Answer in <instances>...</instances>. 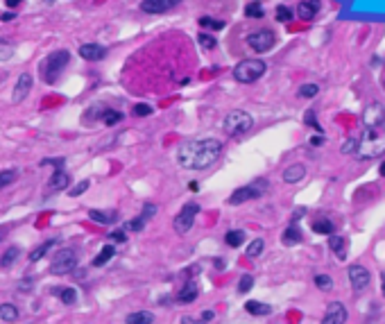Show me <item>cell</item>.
I'll list each match as a JSON object with an SVG mask.
<instances>
[{"mask_svg": "<svg viewBox=\"0 0 385 324\" xmlns=\"http://www.w3.org/2000/svg\"><path fill=\"white\" fill-rule=\"evenodd\" d=\"M333 222L331 220H315L313 222V232L315 234H324V236H329V234H333Z\"/></svg>", "mask_w": 385, "mask_h": 324, "instance_id": "33", "label": "cell"}, {"mask_svg": "<svg viewBox=\"0 0 385 324\" xmlns=\"http://www.w3.org/2000/svg\"><path fill=\"white\" fill-rule=\"evenodd\" d=\"M224 240L229 247H240V245L245 243V232H242V229H231V232L224 234Z\"/></svg>", "mask_w": 385, "mask_h": 324, "instance_id": "26", "label": "cell"}, {"mask_svg": "<svg viewBox=\"0 0 385 324\" xmlns=\"http://www.w3.org/2000/svg\"><path fill=\"white\" fill-rule=\"evenodd\" d=\"M20 3H23V0H5V5H7V7H12V9L20 7Z\"/></svg>", "mask_w": 385, "mask_h": 324, "instance_id": "50", "label": "cell"}, {"mask_svg": "<svg viewBox=\"0 0 385 324\" xmlns=\"http://www.w3.org/2000/svg\"><path fill=\"white\" fill-rule=\"evenodd\" d=\"M252 286H254V276H252V274H242L240 281H238V292H240V295H245V292L252 290Z\"/></svg>", "mask_w": 385, "mask_h": 324, "instance_id": "38", "label": "cell"}, {"mask_svg": "<svg viewBox=\"0 0 385 324\" xmlns=\"http://www.w3.org/2000/svg\"><path fill=\"white\" fill-rule=\"evenodd\" d=\"M131 113H134V116H139V118H145V116H150V113H152V107H150V104H145V102H139V104H134V107H131Z\"/></svg>", "mask_w": 385, "mask_h": 324, "instance_id": "41", "label": "cell"}, {"mask_svg": "<svg viewBox=\"0 0 385 324\" xmlns=\"http://www.w3.org/2000/svg\"><path fill=\"white\" fill-rule=\"evenodd\" d=\"M222 154V143L218 138L186 141L177 150V164L188 170H204L213 166Z\"/></svg>", "mask_w": 385, "mask_h": 324, "instance_id": "1", "label": "cell"}, {"mask_svg": "<svg viewBox=\"0 0 385 324\" xmlns=\"http://www.w3.org/2000/svg\"><path fill=\"white\" fill-rule=\"evenodd\" d=\"M30 88H32V75H30V73H23V75L16 80V84H14L12 102H23L25 98H28Z\"/></svg>", "mask_w": 385, "mask_h": 324, "instance_id": "13", "label": "cell"}, {"mask_svg": "<svg viewBox=\"0 0 385 324\" xmlns=\"http://www.w3.org/2000/svg\"><path fill=\"white\" fill-rule=\"evenodd\" d=\"M202 320H204V322H211V320H213V311H204Z\"/></svg>", "mask_w": 385, "mask_h": 324, "instance_id": "53", "label": "cell"}, {"mask_svg": "<svg viewBox=\"0 0 385 324\" xmlns=\"http://www.w3.org/2000/svg\"><path fill=\"white\" fill-rule=\"evenodd\" d=\"M52 245H55V238H50V240H46L43 245H41V247H36L32 254H30V263H36V261L39 259H43L46 254H48V249L52 247Z\"/></svg>", "mask_w": 385, "mask_h": 324, "instance_id": "31", "label": "cell"}, {"mask_svg": "<svg viewBox=\"0 0 385 324\" xmlns=\"http://www.w3.org/2000/svg\"><path fill=\"white\" fill-rule=\"evenodd\" d=\"M109 240H114V243H125V240H127V234H125L123 229H116V232L109 234Z\"/></svg>", "mask_w": 385, "mask_h": 324, "instance_id": "48", "label": "cell"}, {"mask_svg": "<svg viewBox=\"0 0 385 324\" xmlns=\"http://www.w3.org/2000/svg\"><path fill=\"white\" fill-rule=\"evenodd\" d=\"M197 41H199V45H202L204 50H213L215 45V36H211V34H207V32H199V36H197Z\"/></svg>", "mask_w": 385, "mask_h": 324, "instance_id": "39", "label": "cell"}, {"mask_svg": "<svg viewBox=\"0 0 385 324\" xmlns=\"http://www.w3.org/2000/svg\"><path fill=\"white\" fill-rule=\"evenodd\" d=\"M20 256V249L18 247H9L7 252L3 254V259H0V268H5V270H9L14 263H16V259Z\"/></svg>", "mask_w": 385, "mask_h": 324, "instance_id": "27", "label": "cell"}, {"mask_svg": "<svg viewBox=\"0 0 385 324\" xmlns=\"http://www.w3.org/2000/svg\"><path fill=\"white\" fill-rule=\"evenodd\" d=\"M154 213H156V206H154V204H147V206L143 209V218H145V220H147V218H152Z\"/></svg>", "mask_w": 385, "mask_h": 324, "instance_id": "49", "label": "cell"}, {"mask_svg": "<svg viewBox=\"0 0 385 324\" xmlns=\"http://www.w3.org/2000/svg\"><path fill=\"white\" fill-rule=\"evenodd\" d=\"M347 274H349V284H351V288L356 292H363L369 284H372V274H369V270L365 268V265H360V263L349 265Z\"/></svg>", "mask_w": 385, "mask_h": 324, "instance_id": "10", "label": "cell"}, {"mask_svg": "<svg viewBox=\"0 0 385 324\" xmlns=\"http://www.w3.org/2000/svg\"><path fill=\"white\" fill-rule=\"evenodd\" d=\"M302 216H306V209H297L292 216V222H297V218H302Z\"/></svg>", "mask_w": 385, "mask_h": 324, "instance_id": "52", "label": "cell"}, {"mask_svg": "<svg viewBox=\"0 0 385 324\" xmlns=\"http://www.w3.org/2000/svg\"><path fill=\"white\" fill-rule=\"evenodd\" d=\"M322 143H324L322 134H320V136H313V138H310V145H313V148H318V145H322Z\"/></svg>", "mask_w": 385, "mask_h": 324, "instance_id": "51", "label": "cell"}, {"mask_svg": "<svg viewBox=\"0 0 385 324\" xmlns=\"http://www.w3.org/2000/svg\"><path fill=\"white\" fill-rule=\"evenodd\" d=\"M68 59H71V52H68V50L52 52V55H48L39 64V77L46 82V84H55L57 77L61 75V71L68 66Z\"/></svg>", "mask_w": 385, "mask_h": 324, "instance_id": "3", "label": "cell"}, {"mask_svg": "<svg viewBox=\"0 0 385 324\" xmlns=\"http://www.w3.org/2000/svg\"><path fill=\"white\" fill-rule=\"evenodd\" d=\"M75 268H77V254H75V249H71V247L59 249L50 261V272L52 274H68Z\"/></svg>", "mask_w": 385, "mask_h": 324, "instance_id": "6", "label": "cell"}, {"mask_svg": "<svg viewBox=\"0 0 385 324\" xmlns=\"http://www.w3.org/2000/svg\"><path fill=\"white\" fill-rule=\"evenodd\" d=\"M320 93V86L318 84H304L299 86V98H315Z\"/></svg>", "mask_w": 385, "mask_h": 324, "instance_id": "42", "label": "cell"}, {"mask_svg": "<svg viewBox=\"0 0 385 324\" xmlns=\"http://www.w3.org/2000/svg\"><path fill=\"white\" fill-rule=\"evenodd\" d=\"M265 71H267V66L263 59H242L234 68V77H236V82H240V84H252V82H256L258 77L265 75Z\"/></svg>", "mask_w": 385, "mask_h": 324, "instance_id": "4", "label": "cell"}, {"mask_svg": "<svg viewBox=\"0 0 385 324\" xmlns=\"http://www.w3.org/2000/svg\"><path fill=\"white\" fill-rule=\"evenodd\" d=\"M320 7H322L320 0H302L299 7H297V16L302 20H313L315 16H318Z\"/></svg>", "mask_w": 385, "mask_h": 324, "instance_id": "16", "label": "cell"}, {"mask_svg": "<svg viewBox=\"0 0 385 324\" xmlns=\"http://www.w3.org/2000/svg\"><path fill=\"white\" fill-rule=\"evenodd\" d=\"M16 179H18V172H16V170H5V172H0V191H3L5 186L14 184Z\"/></svg>", "mask_w": 385, "mask_h": 324, "instance_id": "35", "label": "cell"}, {"mask_svg": "<svg viewBox=\"0 0 385 324\" xmlns=\"http://www.w3.org/2000/svg\"><path fill=\"white\" fill-rule=\"evenodd\" d=\"M322 322L324 324H345L347 322V308L342 302H331L329 306H326V313L324 317H322Z\"/></svg>", "mask_w": 385, "mask_h": 324, "instance_id": "12", "label": "cell"}, {"mask_svg": "<svg viewBox=\"0 0 385 324\" xmlns=\"http://www.w3.org/2000/svg\"><path fill=\"white\" fill-rule=\"evenodd\" d=\"M143 224H145V218L139 216V218H134L131 222H127V229H129V232H141V229H143Z\"/></svg>", "mask_w": 385, "mask_h": 324, "instance_id": "46", "label": "cell"}, {"mask_svg": "<svg viewBox=\"0 0 385 324\" xmlns=\"http://www.w3.org/2000/svg\"><path fill=\"white\" fill-rule=\"evenodd\" d=\"M263 247H265V240H263V238L252 240V243L247 245V259H256V256H261Z\"/></svg>", "mask_w": 385, "mask_h": 324, "instance_id": "32", "label": "cell"}, {"mask_svg": "<svg viewBox=\"0 0 385 324\" xmlns=\"http://www.w3.org/2000/svg\"><path fill=\"white\" fill-rule=\"evenodd\" d=\"M363 123H365V127H369V129L383 127L385 125V107L381 102L367 104L365 111H363Z\"/></svg>", "mask_w": 385, "mask_h": 324, "instance_id": "11", "label": "cell"}, {"mask_svg": "<svg viewBox=\"0 0 385 324\" xmlns=\"http://www.w3.org/2000/svg\"><path fill=\"white\" fill-rule=\"evenodd\" d=\"M304 177H306V168L302 164H292L283 170V181H286V184H297V181H302Z\"/></svg>", "mask_w": 385, "mask_h": 324, "instance_id": "19", "label": "cell"}, {"mask_svg": "<svg viewBox=\"0 0 385 324\" xmlns=\"http://www.w3.org/2000/svg\"><path fill=\"white\" fill-rule=\"evenodd\" d=\"M104 55H107V48L100 43H84L80 45V57L86 61H100L104 59Z\"/></svg>", "mask_w": 385, "mask_h": 324, "instance_id": "15", "label": "cell"}, {"mask_svg": "<svg viewBox=\"0 0 385 324\" xmlns=\"http://www.w3.org/2000/svg\"><path fill=\"white\" fill-rule=\"evenodd\" d=\"M18 317V308L14 304H3L0 306V320L3 322H14Z\"/></svg>", "mask_w": 385, "mask_h": 324, "instance_id": "29", "label": "cell"}, {"mask_svg": "<svg viewBox=\"0 0 385 324\" xmlns=\"http://www.w3.org/2000/svg\"><path fill=\"white\" fill-rule=\"evenodd\" d=\"M0 18H3V20H12V18H14V14H3Z\"/></svg>", "mask_w": 385, "mask_h": 324, "instance_id": "54", "label": "cell"}, {"mask_svg": "<svg viewBox=\"0 0 385 324\" xmlns=\"http://www.w3.org/2000/svg\"><path fill=\"white\" fill-rule=\"evenodd\" d=\"M114 254H116V249H114V245L109 243V245H104L102 249H100V254L93 259V265L96 268H102L104 263H109V259H114Z\"/></svg>", "mask_w": 385, "mask_h": 324, "instance_id": "25", "label": "cell"}, {"mask_svg": "<svg viewBox=\"0 0 385 324\" xmlns=\"http://www.w3.org/2000/svg\"><path fill=\"white\" fill-rule=\"evenodd\" d=\"M356 145H358L356 138H347L345 143H342V154H353L356 152Z\"/></svg>", "mask_w": 385, "mask_h": 324, "instance_id": "45", "label": "cell"}, {"mask_svg": "<svg viewBox=\"0 0 385 324\" xmlns=\"http://www.w3.org/2000/svg\"><path fill=\"white\" fill-rule=\"evenodd\" d=\"M378 172H381V177H385V161L381 164V168H378Z\"/></svg>", "mask_w": 385, "mask_h": 324, "instance_id": "55", "label": "cell"}, {"mask_svg": "<svg viewBox=\"0 0 385 324\" xmlns=\"http://www.w3.org/2000/svg\"><path fill=\"white\" fill-rule=\"evenodd\" d=\"M252 125H254V118L247 111H231V113H227L222 127L229 136H245L252 129Z\"/></svg>", "mask_w": 385, "mask_h": 324, "instance_id": "5", "label": "cell"}, {"mask_svg": "<svg viewBox=\"0 0 385 324\" xmlns=\"http://www.w3.org/2000/svg\"><path fill=\"white\" fill-rule=\"evenodd\" d=\"M306 125H313L315 132H320V134L324 132V129H322V125L315 120V111H306Z\"/></svg>", "mask_w": 385, "mask_h": 324, "instance_id": "47", "label": "cell"}, {"mask_svg": "<svg viewBox=\"0 0 385 324\" xmlns=\"http://www.w3.org/2000/svg\"><path fill=\"white\" fill-rule=\"evenodd\" d=\"M50 186H52V191H66V188L71 186V177H68L64 170H57L50 179Z\"/></svg>", "mask_w": 385, "mask_h": 324, "instance_id": "23", "label": "cell"}, {"mask_svg": "<svg viewBox=\"0 0 385 324\" xmlns=\"http://www.w3.org/2000/svg\"><path fill=\"white\" fill-rule=\"evenodd\" d=\"M55 295L59 297L61 302H64L66 306H73L77 302V290L75 288H66V286H59V288H55Z\"/></svg>", "mask_w": 385, "mask_h": 324, "instance_id": "24", "label": "cell"}, {"mask_svg": "<svg viewBox=\"0 0 385 324\" xmlns=\"http://www.w3.org/2000/svg\"><path fill=\"white\" fill-rule=\"evenodd\" d=\"M150 322H154V315L147 311H139V313L127 315V324H150Z\"/></svg>", "mask_w": 385, "mask_h": 324, "instance_id": "28", "label": "cell"}, {"mask_svg": "<svg viewBox=\"0 0 385 324\" xmlns=\"http://www.w3.org/2000/svg\"><path fill=\"white\" fill-rule=\"evenodd\" d=\"M245 311L250 313V315H270L272 313V306L270 304H263V302H256V299H250L245 302Z\"/></svg>", "mask_w": 385, "mask_h": 324, "instance_id": "20", "label": "cell"}, {"mask_svg": "<svg viewBox=\"0 0 385 324\" xmlns=\"http://www.w3.org/2000/svg\"><path fill=\"white\" fill-rule=\"evenodd\" d=\"M182 0H143V5H141V9L147 14H163L168 12V9H172L175 5H179Z\"/></svg>", "mask_w": 385, "mask_h": 324, "instance_id": "14", "label": "cell"}, {"mask_svg": "<svg viewBox=\"0 0 385 324\" xmlns=\"http://www.w3.org/2000/svg\"><path fill=\"white\" fill-rule=\"evenodd\" d=\"M199 213V204H195V202H188V204H184V209L177 213L175 218V232L179 236H184V234L191 232L193 222H195V216Z\"/></svg>", "mask_w": 385, "mask_h": 324, "instance_id": "9", "label": "cell"}, {"mask_svg": "<svg viewBox=\"0 0 385 324\" xmlns=\"http://www.w3.org/2000/svg\"><path fill=\"white\" fill-rule=\"evenodd\" d=\"M281 240H283V245H288V247H292V245H297V243H302V232H299V227L297 224H290V227L283 232V236H281Z\"/></svg>", "mask_w": 385, "mask_h": 324, "instance_id": "22", "label": "cell"}, {"mask_svg": "<svg viewBox=\"0 0 385 324\" xmlns=\"http://www.w3.org/2000/svg\"><path fill=\"white\" fill-rule=\"evenodd\" d=\"M0 240H3V234H0Z\"/></svg>", "mask_w": 385, "mask_h": 324, "instance_id": "57", "label": "cell"}, {"mask_svg": "<svg viewBox=\"0 0 385 324\" xmlns=\"http://www.w3.org/2000/svg\"><path fill=\"white\" fill-rule=\"evenodd\" d=\"M123 118H125V113H120V111H107L104 113V125L114 127V125H118Z\"/></svg>", "mask_w": 385, "mask_h": 324, "instance_id": "43", "label": "cell"}, {"mask_svg": "<svg viewBox=\"0 0 385 324\" xmlns=\"http://www.w3.org/2000/svg\"><path fill=\"white\" fill-rule=\"evenodd\" d=\"M385 154V132H381V127L369 129L363 134V138L358 141L356 145V156L360 161L367 159H378V156Z\"/></svg>", "mask_w": 385, "mask_h": 324, "instance_id": "2", "label": "cell"}, {"mask_svg": "<svg viewBox=\"0 0 385 324\" xmlns=\"http://www.w3.org/2000/svg\"><path fill=\"white\" fill-rule=\"evenodd\" d=\"M315 286H318L320 290H331L333 288V279H331L329 274H318L315 276Z\"/></svg>", "mask_w": 385, "mask_h": 324, "instance_id": "40", "label": "cell"}, {"mask_svg": "<svg viewBox=\"0 0 385 324\" xmlns=\"http://www.w3.org/2000/svg\"><path fill=\"white\" fill-rule=\"evenodd\" d=\"M329 247H331V252L337 256V261H345L347 259V238L345 236L329 234Z\"/></svg>", "mask_w": 385, "mask_h": 324, "instance_id": "18", "label": "cell"}, {"mask_svg": "<svg viewBox=\"0 0 385 324\" xmlns=\"http://www.w3.org/2000/svg\"><path fill=\"white\" fill-rule=\"evenodd\" d=\"M88 218H91L93 222H98V224H111L116 218H118V213L116 211H98V209H91V211H88Z\"/></svg>", "mask_w": 385, "mask_h": 324, "instance_id": "21", "label": "cell"}, {"mask_svg": "<svg viewBox=\"0 0 385 324\" xmlns=\"http://www.w3.org/2000/svg\"><path fill=\"white\" fill-rule=\"evenodd\" d=\"M245 16L247 18H263L265 16V9L261 7V3H250L245 7Z\"/></svg>", "mask_w": 385, "mask_h": 324, "instance_id": "34", "label": "cell"}, {"mask_svg": "<svg viewBox=\"0 0 385 324\" xmlns=\"http://www.w3.org/2000/svg\"><path fill=\"white\" fill-rule=\"evenodd\" d=\"M381 276H383V297H385V272H383Z\"/></svg>", "mask_w": 385, "mask_h": 324, "instance_id": "56", "label": "cell"}, {"mask_svg": "<svg viewBox=\"0 0 385 324\" xmlns=\"http://www.w3.org/2000/svg\"><path fill=\"white\" fill-rule=\"evenodd\" d=\"M267 186V181H258V184H250V186H240L236 188L234 193L229 195V204L231 206H238V204H245L250 200H256V197L263 195V188Z\"/></svg>", "mask_w": 385, "mask_h": 324, "instance_id": "7", "label": "cell"}, {"mask_svg": "<svg viewBox=\"0 0 385 324\" xmlns=\"http://www.w3.org/2000/svg\"><path fill=\"white\" fill-rule=\"evenodd\" d=\"M292 16H295L292 9L286 7V5H279V7H277V20H279V23H290Z\"/></svg>", "mask_w": 385, "mask_h": 324, "instance_id": "36", "label": "cell"}, {"mask_svg": "<svg viewBox=\"0 0 385 324\" xmlns=\"http://www.w3.org/2000/svg\"><path fill=\"white\" fill-rule=\"evenodd\" d=\"M197 295H199V286L195 284V281H186V284H184V288L179 290L177 302H179V304H193V302L197 299Z\"/></svg>", "mask_w": 385, "mask_h": 324, "instance_id": "17", "label": "cell"}, {"mask_svg": "<svg viewBox=\"0 0 385 324\" xmlns=\"http://www.w3.org/2000/svg\"><path fill=\"white\" fill-rule=\"evenodd\" d=\"M14 52H16V45L12 43V41L7 39H0V61H7L14 57Z\"/></svg>", "mask_w": 385, "mask_h": 324, "instance_id": "30", "label": "cell"}, {"mask_svg": "<svg viewBox=\"0 0 385 324\" xmlns=\"http://www.w3.org/2000/svg\"><path fill=\"white\" fill-rule=\"evenodd\" d=\"M274 43H277V34L272 30H256L247 36V45L254 52H267L274 48Z\"/></svg>", "mask_w": 385, "mask_h": 324, "instance_id": "8", "label": "cell"}, {"mask_svg": "<svg viewBox=\"0 0 385 324\" xmlns=\"http://www.w3.org/2000/svg\"><path fill=\"white\" fill-rule=\"evenodd\" d=\"M88 186H91V181L84 179V181H80V184H77L75 188H68V195H71V197L82 195V193H86V191H88Z\"/></svg>", "mask_w": 385, "mask_h": 324, "instance_id": "44", "label": "cell"}, {"mask_svg": "<svg viewBox=\"0 0 385 324\" xmlns=\"http://www.w3.org/2000/svg\"><path fill=\"white\" fill-rule=\"evenodd\" d=\"M199 25H202V28H209V30H224V20H215V18H209V16L199 18Z\"/></svg>", "mask_w": 385, "mask_h": 324, "instance_id": "37", "label": "cell"}]
</instances>
